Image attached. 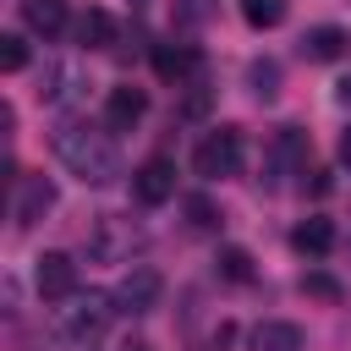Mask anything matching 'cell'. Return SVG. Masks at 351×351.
Instances as JSON below:
<instances>
[{
  "label": "cell",
  "mask_w": 351,
  "mask_h": 351,
  "mask_svg": "<svg viewBox=\"0 0 351 351\" xmlns=\"http://www.w3.org/2000/svg\"><path fill=\"white\" fill-rule=\"evenodd\" d=\"M159 291H165V280H159L154 269H143V263H137V269L115 285V307H121V313H148V307L159 302Z\"/></svg>",
  "instance_id": "9"
},
{
  "label": "cell",
  "mask_w": 351,
  "mask_h": 351,
  "mask_svg": "<svg viewBox=\"0 0 351 351\" xmlns=\"http://www.w3.org/2000/svg\"><path fill=\"white\" fill-rule=\"evenodd\" d=\"M186 214H192V225H197V230H214V225H219V214H214V203H208V197H186Z\"/></svg>",
  "instance_id": "22"
},
{
  "label": "cell",
  "mask_w": 351,
  "mask_h": 351,
  "mask_svg": "<svg viewBox=\"0 0 351 351\" xmlns=\"http://www.w3.org/2000/svg\"><path fill=\"white\" fill-rule=\"evenodd\" d=\"M247 346L252 351H302V329L285 324V318H263V324H252Z\"/></svg>",
  "instance_id": "14"
},
{
  "label": "cell",
  "mask_w": 351,
  "mask_h": 351,
  "mask_svg": "<svg viewBox=\"0 0 351 351\" xmlns=\"http://www.w3.org/2000/svg\"><path fill=\"white\" fill-rule=\"evenodd\" d=\"M143 115H148V93L143 88H110V99H104V126L110 132H132Z\"/></svg>",
  "instance_id": "10"
},
{
  "label": "cell",
  "mask_w": 351,
  "mask_h": 351,
  "mask_svg": "<svg viewBox=\"0 0 351 351\" xmlns=\"http://www.w3.org/2000/svg\"><path fill=\"white\" fill-rule=\"evenodd\" d=\"M291 247H296L302 258H329V252H335V225H329L324 214H307V219L291 230Z\"/></svg>",
  "instance_id": "13"
},
{
  "label": "cell",
  "mask_w": 351,
  "mask_h": 351,
  "mask_svg": "<svg viewBox=\"0 0 351 351\" xmlns=\"http://www.w3.org/2000/svg\"><path fill=\"white\" fill-rule=\"evenodd\" d=\"M302 55H307V60H340V55H351V33L335 27V22L307 27V33H302Z\"/></svg>",
  "instance_id": "12"
},
{
  "label": "cell",
  "mask_w": 351,
  "mask_h": 351,
  "mask_svg": "<svg viewBox=\"0 0 351 351\" xmlns=\"http://www.w3.org/2000/svg\"><path fill=\"white\" fill-rule=\"evenodd\" d=\"M22 22L38 33V38H55V33H66V0H22Z\"/></svg>",
  "instance_id": "15"
},
{
  "label": "cell",
  "mask_w": 351,
  "mask_h": 351,
  "mask_svg": "<svg viewBox=\"0 0 351 351\" xmlns=\"http://www.w3.org/2000/svg\"><path fill=\"white\" fill-rule=\"evenodd\" d=\"M71 33H77V44H82V49H110V44H115V16L93 5V11H82V16H77V27H71Z\"/></svg>",
  "instance_id": "16"
},
{
  "label": "cell",
  "mask_w": 351,
  "mask_h": 351,
  "mask_svg": "<svg viewBox=\"0 0 351 351\" xmlns=\"http://www.w3.org/2000/svg\"><path fill=\"white\" fill-rule=\"evenodd\" d=\"M269 170H274V176H307V137H302L296 126H285V132L274 137V148H269Z\"/></svg>",
  "instance_id": "11"
},
{
  "label": "cell",
  "mask_w": 351,
  "mask_h": 351,
  "mask_svg": "<svg viewBox=\"0 0 351 351\" xmlns=\"http://www.w3.org/2000/svg\"><path fill=\"white\" fill-rule=\"evenodd\" d=\"M11 219H16V230H27V225H38L49 208H55V186H49V176H11Z\"/></svg>",
  "instance_id": "5"
},
{
  "label": "cell",
  "mask_w": 351,
  "mask_h": 351,
  "mask_svg": "<svg viewBox=\"0 0 351 351\" xmlns=\"http://www.w3.org/2000/svg\"><path fill=\"white\" fill-rule=\"evenodd\" d=\"M154 71H159L165 82L186 88V82H203V55H197V44L165 38V44H154Z\"/></svg>",
  "instance_id": "6"
},
{
  "label": "cell",
  "mask_w": 351,
  "mask_h": 351,
  "mask_svg": "<svg viewBox=\"0 0 351 351\" xmlns=\"http://www.w3.org/2000/svg\"><path fill=\"white\" fill-rule=\"evenodd\" d=\"M208 16H214V0H181V5H176V22H181V27H203Z\"/></svg>",
  "instance_id": "21"
},
{
  "label": "cell",
  "mask_w": 351,
  "mask_h": 351,
  "mask_svg": "<svg viewBox=\"0 0 351 351\" xmlns=\"http://www.w3.org/2000/svg\"><path fill=\"white\" fill-rule=\"evenodd\" d=\"M115 313H121V307H115L110 291H77V296H66V307L55 313V329H60L66 340L88 346V340H99V335L110 329Z\"/></svg>",
  "instance_id": "2"
},
{
  "label": "cell",
  "mask_w": 351,
  "mask_h": 351,
  "mask_svg": "<svg viewBox=\"0 0 351 351\" xmlns=\"http://www.w3.org/2000/svg\"><path fill=\"white\" fill-rule=\"evenodd\" d=\"M0 66H5V71H22V66H27V44H22L16 33H0Z\"/></svg>",
  "instance_id": "20"
},
{
  "label": "cell",
  "mask_w": 351,
  "mask_h": 351,
  "mask_svg": "<svg viewBox=\"0 0 351 351\" xmlns=\"http://www.w3.org/2000/svg\"><path fill=\"white\" fill-rule=\"evenodd\" d=\"M137 247H143V230L121 214H99L88 230V258H99V263H126Z\"/></svg>",
  "instance_id": "4"
},
{
  "label": "cell",
  "mask_w": 351,
  "mask_h": 351,
  "mask_svg": "<svg viewBox=\"0 0 351 351\" xmlns=\"http://www.w3.org/2000/svg\"><path fill=\"white\" fill-rule=\"evenodd\" d=\"M247 82H252V93L269 104V99L280 93V66H274V60H252V66H247Z\"/></svg>",
  "instance_id": "18"
},
{
  "label": "cell",
  "mask_w": 351,
  "mask_h": 351,
  "mask_svg": "<svg viewBox=\"0 0 351 351\" xmlns=\"http://www.w3.org/2000/svg\"><path fill=\"white\" fill-rule=\"evenodd\" d=\"M340 165L351 170V132H340Z\"/></svg>",
  "instance_id": "25"
},
{
  "label": "cell",
  "mask_w": 351,
  "mask_h": 351,
  "mask_svg": "<svg viewBox=\"0 0 351 351\" xmlns=\"http://www.w3.org/2000/svg\"><path fill=\"white\" fill-rule=\"evenodd\" d=\"M335 104H340V110H351V77H340V82H335Z\"/></svg>",
  "instance_id": "24"
},
{
  "label": "cell",
  "mask_w": 351,
  "mask_h": 351,
  "mask_svg": "<svg viewBox=\"0 0 351 351\" xmlns=\"http://www.w3.org/2000/svg\"><path fill=\"white\" fill-rule=\"evenodd\" d=\"M302 291H313V296H329V302L340 296V285H335L329 274H302Z\"/></svg>",
  "instance_id": "23"
},
{
  "label": "cell",
  "mask_w": 351,
  "mask_h": 351,
  "mask_svg": "<svg viewBox=\"0 0 351 351\" xmlns=\"http://www.w3.org/2000/svg\"><path fill=\"white\" fill-rule=\"evenodd\" d=\"M285 11H291V0H241V16H247L252 27H280Z\"/></svg>",
  "instance_id": "17"
},
{
  "label": "cell",
  "mask_w": 351,
  "mask_h": 351,
  "mask_svg": "<svg viewBox=\"0 0 351 351\" xmlns=\"http://www.w3.org/2000/svg\"><path fill=\"white\" fill-rule=\"evenodd\" d=\"M55 159H60L77 181H88V186H110V181L121 176V154H115L110 126L66 121V126L55 132Z\"/></svg>",
  "instance_id": "1"
},
{
  "label": "cell",
  "mask_w": 351,
  "mask_h": 351,
  "mask_svg": "<svg viewBox=\"0 0 351 351\" xmlns=\"http://www.w3.org/2000/svg\"><path fill=\"white\" fill-rule=\"evenodd\" d=\"M132 192H137V203H143V208H159V203H170V197H176V165H170L165 154L143 159V165L132 170Z\"/></svg>",
  "instance_id": "7"
},
{
  "label": "cell",
  "mask_w": 351,
  "mask_h": 351,
  "mask_svg": "<svg viewBox=\"0 0 351 351\" xmlns=\"http://www.w3.org/2000/svg\"><path fill=\"white\" fill-rule=\"evenodd\" d=\"M241 159H247V143H241L236 126H214V132L192 148V170H197L203 181H225V176H236Z\"/></svg>",
  "instance_id": "3"
},
{
  "label": "cell",
  "mask_w": 351,
  "mask_h": 351,
  "mask_svg": "<svg viewBox=\"0 0 351 351\" xmlns=\"http://www.w3.org/2000/svg\"><path fill=\"white\" fill-rule=\"evenodd\" d=\"M132 351H148V346H132Z\"/></svg>",
  "instance_id": "26"
},
{
  "label": "cell",
  "mask_w": 351,
  "mask_h": 351,
  "mask_svg": "<svg viewBox=\"0 0 351 351\" xmlns=\"http://www.w3.org/2000/svg\"><path fill=\"white\" fill-rule=\"evenodd\" d=\"M219 274L236 280V285H247L252 280V252L247 247H219Z\"/></svg>",
  "instance_id": "19"
},
{
  "label": "cell",
  "mask_w": 351,
  "mask_h": 351,
  "mask_svg": "<svg viewBox=\"0 0 351 351\" xmlns=\"http://www.w3.org/2000/svg\"><path fill=\"white\" fill-rule=\"evenodd\" d=\"M33 285H38L44 302H66V296H77V258H71V252H44L38 269H33Z\"/></svg>",
  "instance_id": "8"
}]
</instances>
